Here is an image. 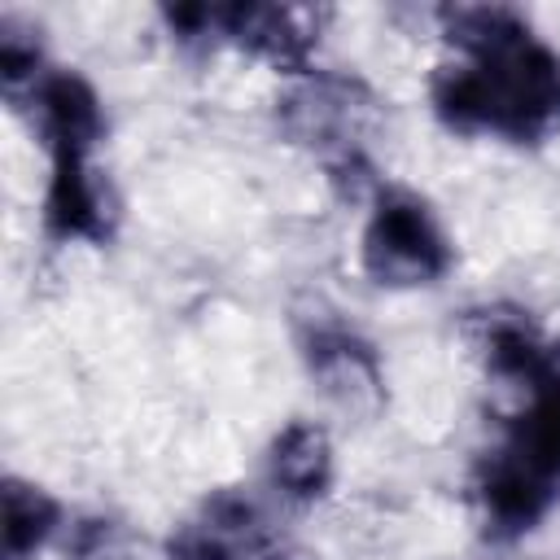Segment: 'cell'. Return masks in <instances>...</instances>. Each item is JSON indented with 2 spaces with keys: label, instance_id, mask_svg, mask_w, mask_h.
I'll list each match as a JSON object with an SVG mask.
<instances>
[{
  "label": "cell",
  "instance_id": "6da1fadb",
  "mask_svg": "<svg viewBox=\"0 0 560 560\" xmlns=\"http://www.w3.org/2000/svg\"><path fill=\"white\" fill-rule=\"evenodd\" d=\"M446 39L464 52L433 70L429 96L451 131L538 140L560 122V61L503 4H446Z\"/></svg>",
  "mask_w": 560,
  "mask_h": 560
},
{
  "label": "cell",
  "instance_id": "7a4b0ae2",
  "mask_svg": "<svg viewBox=\"0 0 560 560\" xmlns=\"http://www.w3.org/2000/svg\"><path fill=\"white\" fill-rule=\"evenodd\" d=\"M451 267V245L411 192H381L363 228V271L385 289H420L442 280Z\"/></svg>",
  "mask_w": 560,
  "mask_h": 560
},
{
  "label": "cell",
  "instance_id": "3957f363",
  "mask_svg": "<svg viewBox=\"0 0 560 560\" xmlns=\"http://www.w3.org/2000/svg\"><path fill=\"white\" fill-rule=\"evenodd\" d=\"M171 560H311L298 542L267 529L254 499L236 490L210 494L166 542Z\"/></svg>",
  "mask_w": 560,
  "mask_h": 560
},
{
  "label": "cell",
  "instance_id": "277c9868",
  "mask_svg": "<svg viewBox=\"0 0 560 560\" xmlns=\"http://www.w3.org/2000/svg\"><path fill=\"white\" fill-rule=\"evenodd\" d=\"M372 118V96L350 79H306L280 101V122L293 140L319 149L332 158V171L346 162H359V136Z\"/></svg>",
  "mask_w": 560,
  "mask_h": 560
},
{
  "label": "cell",
  "instance_id": "5b68a950",
  "mask_svg": "<svg viewBox=\"0 0 560 560\" xmlns=\"http://www.w3.org/2000/svg\"><path fill=\"white\" fill-rule=\"evenodd\" d=\"M306 368L315 376V385L354 416H372L385 402V376L381 363L372 354V346L363 337H354L341 324H319L306 337Z\"/></svg>",
  "mask_w": 560,
  "mask_h": 560
},
{
  "label": "cell",
  "instance_id": "8992f818",
  "mask_svg": "<svg viewBox=\"0 0 560 560\" xmlns=\"http://www.w3.org/2000/svg\"><path fill=\"white\" fill-rule=\"evenodd\" d=\"M319 9L298 4H219V35L280 70H306L319 44Z\"/></svg>",
  "mask_w": 560,
  "mask_h": 560
},
{
  "label": "cell",
  "instance_id": "52a82bcc",
  "mask_svg": "<svg viewBox=\"0 0 560 560\" xmlns=\"http://www.w3.org/2000/svg\"><path fill=\"white\" fill-rule=\"evenodd\" d=\"M44 228L57 241H92L105 245L114 232V201L83 153H57L52 175H48V197H44Z\"/></svg>",
  "mask_w": 560,
  "mask_h": 560
},
{
  "label": "cell",
  "instance_id": "ba28073f",
  "mask_svg": "<svg viewBox=\"0 0 560 560\" xmlns=\"http://www.w3.org/2000/svg\"><path fill=\"white\" fill-rule=\"evenodd\" d=\"M556 499V481L538 477L521 459H512L503 446L490 451L477 468V508L494 538H521L529 534Z\"/></svg>",
  "mask_w": 560,
  "mask_h": 560
},
{
  "label": "cell",
  "instance_id": "9c48e42d",
  "mask_svg": "<svg viewBox=\"0 0 560 560\" xmlns=\"http://www.w3.org/2000/svg\"><path fill=\"white\" fill-rule=\"evenodd\" d=\"M31 105H35V122L39 136L48 140V153H83L92 158L105 118H101V101L92 92L88 79L70 74V70H44V79L31 88Z\"/></svg>",
  "mask_w": 560,
  "mask_h": 560
},
{
  "label": "cell",
  "instance_id": "30bf717a",
  "mask_svg": "<svg viewBox=\"0 0 560 560\" xmlns=\"http://www.w3.org/2000/svg\"><path fill=\"white\" fill-rule=\"evenodd\" d=\"M267 477L284 499L311 503L332 486V442L315 420H293L271 438Z\"/></svg>",
  "mask_w": 560,
  "mask_h": 560
},
{
  "label": "cell",
  "instance_id": "8fae6325",
  "mask_svg": "<svg viewBox=\"0 0 560 560\" xmlns=\"http://www.w3.org/2000/svg\"><path fill=\"white\" fill-rule=\"evenodd\" d=\"M61 525V508L35 481H4V560H31Z\"/></svg>",
  "mask_w": 560,
  "mask_h": 560
}]
</instances>
